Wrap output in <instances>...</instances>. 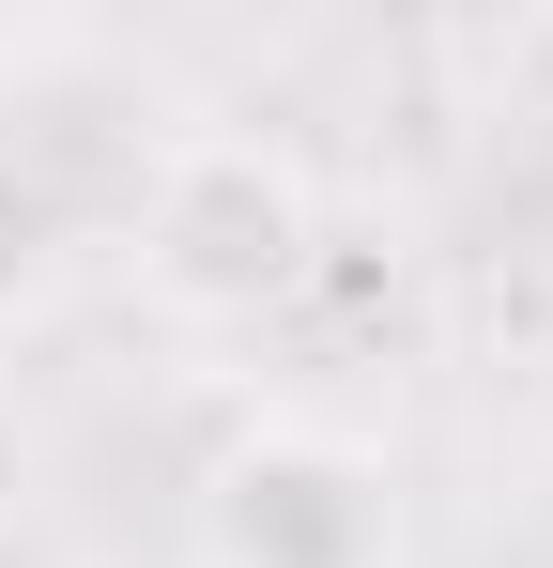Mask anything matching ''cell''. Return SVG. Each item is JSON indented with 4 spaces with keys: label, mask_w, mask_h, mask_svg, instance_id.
<instances>
[{
    "label": "cell",
    "mask_w": 553,
    "mask_h": 568,
    "mask_svg": "<svg viewBox=\"0 0 553 568\" xmlns=\"http://www.w3.org/2000/svg\"><path fill=\"white\" fill-rule=\"evenodd\" d=\"M47 292H62V200H47V170L0 154V323H31Z\"/></svg>",
    "instance_id": "3957f363"
},
{
    "label": "cell",
    "mask_w": 553,
    "mask_h": 568,
    "mask_svg": "<svg viewBox=\"0 0 553 568\" xmlns=\"http://www.w3.org/2000/svg\"><path fill=\"white\" fill-rule=\"evenodd\" d=\"M200 568H400V491L354 430L276 415L200 476Z\"/></svg>",
    "instance_id": "7a4b0ae2"
},
{
    "label": "cell",
    "mask_w": 553,
    "mask_h": 568,
    "mask_svg": "<svg viewBox=\"0 0 553 568\" xmlns=\"http://www.w3.org/2000/svg\"><path fill=\"white\" fill-rule=\"evenodd\" d=\"M323 262V185L262 123H184L139 185V292L170 323H262Z\"/></svg>",
    "instance_id": "6da1fadb"
}]
</instances>
